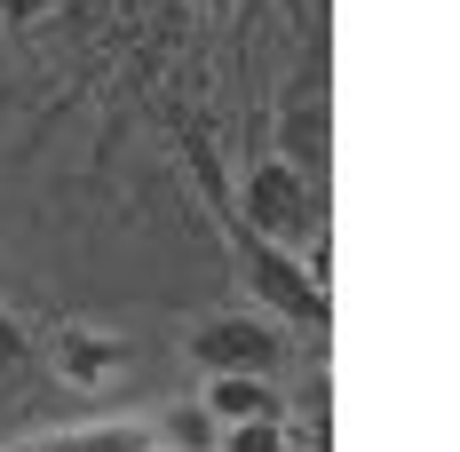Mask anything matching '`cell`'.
Listing matches in <instances>:
<instances>
[{"mask_svg":"<svg viewBox=\"0 0 460 452\" xmlns=\"http://www.w3.org/2000/svg\"><path fill=\"white\" fill-rule=\"evenodd\" d=\"M215 452H286V421H238L215 437Z\"/></svg>","mask_w":460,"mask_h":452,"instance_id":"8","label":"cell"},{"mask_svg":"<svg viewBox=\"0 0 460 452\" xmlns=\"http://www.w3.org/2000/svg\"><path fill=\"white\" fill-rule=\"evenodd\" d=\"M318 128H325V103H318V95L286 111V167H302V175H318V167H325V143H318Z\"/></svg>","mask_w":460,"mask_h":452,"instance_id":"7","label":"cell"},{"mask_svg":"<svg viewBox=\"0 0 460 452\" xmlns=\"http://www.w3.org/2000/svg\"><path fill=\"white\" fill-rule=\"evenodd\" d=\"M24 358H32V325L0 302V373H8V365H24Z\"/></svg>","mask_w":460,"mask_h":452,"instance_id":"10","label":"cell"},{"mask_svg":"<svg viewBox=\"0 0 460 452\" xmlns=\"http://www.w3.org/2000/svg\"><path fill=\"white\" fill-rule=\"evenodd\" d=\"M190 358L207 365V373H254V381H270L278 358H286V341H278L270 317L230 310V317H207V325L190 333Z\"/></svg>","mask_w":460,"mask_h":452,"instance_id":"3","label":"cell"},{"mask_svg":"<svg viewBox=\"0 0 460 452\" xmlns=\"http://www.w3.org/2000/svg\"><path fill=\"white\" fill-rule=\"evenodd\" d=\"M230 215L254 230V238H270L278 254H294V246H318L325 238V207L310 199V175L302 167H286V159H262L246 191L230 199Z\"/></svg>","mask_w":460,"mask_h":452,"instance_id":"2","label":"cell"},{"mask_svg":"<svg viewBox=\"0 0 460 452\" xmlns=\"http://www.w3.org/2000/svg\"><path fill=\"white\" fill-rule=\"evenodd\" d=\"M167 437H175V445H215L223 429L207 421V405H190V412H167V421H159V445H167Z\"/></svg>","mask_w":460,"mask_h":452,"instance_id":"9","label":"cell"},{"mask_svg":"<svg viewBox=\"0 0 460 452\" xmlns=\"http://www.w3.org/2000/svg\"><path fill=\"white\" fill-rule=\"evenodd\" d=\"M207 421L215 429H238V421H286V405H278L270 381H254V373H207Z\"/></svg>","mask_w":460,"mask_h":452,"instance_id":"6","label":"cell"},{"mask_svg":"<svg viewBox=\"0 0 460 452\" xmlns=\"http://www.w3.org/2000/svg\"><path fill=\"white\" fill-rule=\"evenodd\" d=\"M183 159H190V175L207 182V199H215V215H223V230H230V246H238V270H246V286L270 302L278 317H294V325H325L333 317V302H325V286L294 254H278L270 238H254V230L230 215V191H223V167H215V151H207V136H190L183 128Z\"/></svg>","mask_w":460,"mask_h":452,"instance_id":"1","label":"cell"},{"mask_svg":"<svg viewBox=\"0 0 460 452\" xmlns=\"http://www.w3.org/2000/svg\"><path fill=\"white\" fill-rule=\"evenodd\" d=\"M0 452H159V421H80V429H48V437H24V445H0Z\"/></svg>","mask_w":460,"mask_h":452,"instance_id":"5","label":"cell"},{"mask_svg":"<svg viewBox=\"0 0 460 452\" xmlns=\"http://www.w3.org/2000/svg\"><path fill=\"white\" fill-rule=\"evenodd\" d=\"M56 0H0V24H32V16H48Z\"/></svg>","mask_w":460,"mask_h":452,"instance_id":"11","label":"cell"},{"mask_svg":"<svg viewBox=\"0 0 460 452\" xmlns=\"http://www.w3.org/2000/svg\"><path fill=\"white\" fill-rule=\"evenodd\" d=\"M48 365H56L72 389H103V381H119V373L136 365V350H128L119 333H103V325H56Z\"/></svg>","mask_w":460,"mask_h":452,"instance_id":"4","label":"cell"}]
</instances>
